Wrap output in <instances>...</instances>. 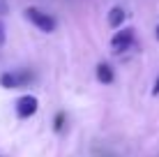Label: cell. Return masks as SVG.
I'll use <instances>...</instances> for the list:
<instances>
[{"label":"cell","mask_w":159,"mask_h":157,"mask_svg":"<svg viewBox=\"0 0 159 157\" xmlns=\"http://www.w3.org/2000/svg\"><path fill=\"white\" fill-rule=\"evenodd\" d=\"M155 37H157V39H159V25H157V30H155Z\"/></svg>","instance_id":"cell-10"},{"label":"cell","mask_w":159,"mask_h":157,"mask_svg":"<svg viewBox=\"0 0 159 157\" xmlns=\"http://www.w3.org/2000/svg\"><path fill=\"white\" fill-rule=\"evenodd\" d=\"M56 129H58V132L62 129V113H58V116H56Z\"/></svg>","instance_id":"cell-7"},{"label":"cell","mask_w":159,"mask_h":157,"mask_svg":"<svg viewBox=\"0 0 159 157\" xmlns=\"http://www.w3.org/2000/svg\"><path fill=\"white\" fill-rule=\"evenodd\" d=\"M23 14H25V19H28L32 25H37L39 30H44V32H53L56 30V19H53L51 14L42 12V9H37V7H28Z\"/></svg>","instance_id":"cell-1"},{"label":"cell","mask_w":159,"mask_h":157,"mask_svg":"<svg viewBox=\"0 0 159 157\" xmlns=\"http://www.w3.org/2000/svg\"><path fill=\"white\" fill-rule=\"evenodd\" d=\"M28 81H30L28 72H7L0 76V85L2 88H19V85L28 83Z\"/></svg>","instance_id":"cell-4"},{"label":"cell","mask_w":159,"mask_h":157,"mask_svg":"<svg viewBox=\"0 0 159 157\" xmlns=\"http://www.w3.org/2000/svg\"><path fill=\"white\" fill-rule=\"evenodd\" d=\"M37 109H39V102H37L35 95H23L16 99V116L19 118H30L35 116Z\"/></svg>","instance_id":"cell-2"},{"label":"cell","mask_w":159,"mask_h":157,"mask_svg":"<svg viewBox=\"0 0 159 157\" xmlns=\"http://www.w3.org/2000/svg\"><path fill=\"white\" fill-rule=\"evenodd\" d=\"M152 95H159V76H157V81H155V88H152Z\"/></svg>","instance_id":"cell-8"},{"label":"cell","mask_w":159,"mask_h":157,"mask_svg":"<svg viewBox=\"0 0 159 157\" xmlns=\"http://www.w3.org/2000/svg\"><path fill=\"white\" fill-rule=\"evenodd\" d=\"M0 44H5V28H2V23H0Z\"/></svg>","instance_id":"cell-9"},{"label":"cell","mask_w":159,"mask_h":157,"mask_svg":"<svg viewBox=\"0 0 159 157\" xmlns=\"http://www.w3.org/2000/svg\"><path fill=\"white\" fill-rule=\"evenodd\" d=\"M131 42H134V30L131 28H120V32H116V35L111 37V46H113L116 53L127 51L131 46Z\"/></svg>","instance_id":"cell-3"},{"label":"cell","mask_w":159,"mask_h":157,"mask_svg":"<svg viewBox=\"0 0 159 157\" xmlns=\"http://www.w3.org/2000/svg\"><path fill=\"white\" fill-rule=\"evenodd\" d=\"M125 21V9L122 7H113L108 12V25L111 28H120V23Z\"/></svg>","instance_id":"cell-6"},{"label":"cell","mask_w":159,"mask_h":157,"mask_svg":"<svg viewBox=\"0 0 159 157\" xmlns=\"http://www.w3.org/2000/svg\"><path fill=\"white\" fill-rule=\"evenodd\" d=\"M97 79H99L102 83H111V81H113V69H111V65H106V62H99V65H97Z\"/></svg>","instance_id":"cell-5"}]
</instances>
